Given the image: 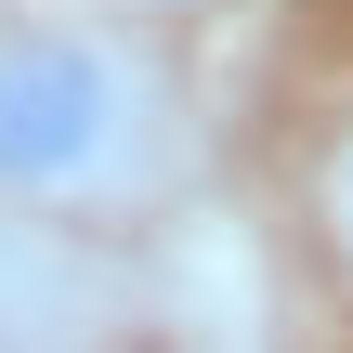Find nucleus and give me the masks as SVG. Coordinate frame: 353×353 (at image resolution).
Masks as SVG:
<instances>
[{
    "mask_svg": "<svg viewBox=\"0 0 353 353\" xmlns=\"http://www.w3.org/2000/svg\"><path fill=\"white\" fill-rule=\"evenodd\" d=\"M196 170L183 79L118 26H0V223H131Z\"/></svg>",
    "mask_w": 353,
    "mask_h": 353,
    "instance_id": "obj_1",
    "label": "nucleus"
},
{
    "mask_svg": "<svg viewBox=\"0 0 353 353\" xmlns=\"http://www.w3.org/2000/svg\"><path fill=\"white\" fill-rule=\"evenodd\" d=\"M314 210H327V236H341V262H353V118H341V144H327V170H314Z\"/></svg>",
    "mask_w": 353,
    "mask_h": 353,
    "instance_id": "obj_2",
    "label": "nucleus"
}]
</instances>
